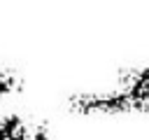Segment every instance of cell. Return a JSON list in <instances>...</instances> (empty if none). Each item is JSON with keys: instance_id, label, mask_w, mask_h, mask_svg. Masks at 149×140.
I'll use <instances>...</instances> for the list:
<instances>
[{"instance_id": "cell-3", "label": "cell", "mask_w": 149, "mask_h": 140, "mask_svg": "<svg viewBox=\"0 0 149 140\" xmlns=\"http://www.w3.org/2000/svg\"><path fill=\"white\" fill-rule=\"evenodd\" d=\"M30 140H49V124L40 121L37 126L30 128Z\"/></svg>"}, {"instance_id": "cell-1", "label": "cell", "mask_w": 149, "mask_h": 140, "mask_svg": "<svg viewBox=\"0 0 149 140\" xmlns=\"http://www.w3.org/2000/svg\"><path fill=\"white\" fill-rule=\"evenodd\" d=\"M0 140H30V126L19 114L0 117Z\"/></svg>"}, {"instance_id": "cell-2", "label": "cell", "mask_w": 149, "mask_h": 140, "mask_svg": "<svg viewBox=\"0 0 149 140\" xmlns=\"http://www.w3.org/2000/svg\"><path fill=\"white\" fill-rule=\"evenodd\" d=\"M19 89H21V77L9 68H0V98L14 93Z\"/></svg>"}]
</instances>
